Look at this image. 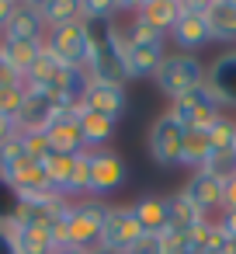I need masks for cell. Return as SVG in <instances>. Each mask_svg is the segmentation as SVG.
<instances>
[{
	"label": "cell",
	"instance_id": "obj_2",
	"mask_svg": "<svg viewBox=\"0 0 236 254\" xmlns=\"http://www.w3.org/2000/svg\"><path fill=\"white\" fill-rule=\"evenodd\" d=\"M163 32L149 28L146 21H139L132 14L129 25H122V53H125V73L129 80H142V77H156V70L167 60L163 49Z\"/></svg>",
	"mask_w": 236,
	"mask_h": 254
},
{
	"label": "cell",
	"instance_id": "obj_27",
	"mask_svg": "<svg viewBox=\"0 0 236 254\" xmlns=\"http://www.w3.org/2000/svg\"><path fill=\"white\" fill-rule=\"evenodd\" d=\"M42 7V18H46V28H63V25H77L84 21V4L80 0H46Z\"/></svg>",
	"mask_w": 236,
	"mask_h": 254
},
{
	"label": "cell",
	"instance_id": "obj_39",
	"mask_svg": "<svg viewBox=\"0 0 236 254\" xmlns=\"http://www.w3.org/2000/svg\"><path fill=\"white\" fill-rule=\"evenodd\" d=\"M226 233H229V240H236V209H226V212H219V219H215Z\"/></svg>",
	"mask_w": 236,
	"mask_h": 254
},
{
	"label": "cell",
	"instance_id": "obj_6",
	"mask_svg": "<svg viewBox=\"0 0 236 254\" xmlns=\"http://www.w3.org/2000/svg\"><path fill=\"white\" fill-rule=\"evenodd\" d=\"M46 49L66 70H87V63H91V39H87L84 21L63 25V28H49L46 32Z\"/></svg>",
	"mask_w": 236,
	"mask_h": 254
},
{
	"label": "cell",
	"instance_id": "obj_8",
	"mask_svg": "<svg viewBox=\"0 0 236 254\" xmlns=\"http://www.w3.org/2000/svg\"><path fill=\"white\" fill-rule=\"evenodd\" d=\"M205 7H208V0H181V18L170 28V39L184 53H198V49H205L212 42L208 21H205Z\"/></svg>",
	"mask_w": 236,
	"mask_h": 254
},
{
	"label": "cell",
	"instance_id": "obj_43",
	"mask_svg": "<svg viewBox=\"0 0 236 254\" xmlns=\"http://www.w3.org/2000/svg\"><path fill=\"white\" fill-rule=\"evenodd\" d=\"M11 11H14V0H0V32H4V25H7V18H11Z\"/></svg>",
	"mask_w": 236,
	"mask_h": 254
},
{
	"label": "cell",
	"instance_id": "obj_35",
	"mask_svg": "<svg viewBox=\"0 0 236 254\" xmlns=\"http://www.w3.org/2000/svg\"><path fill=\"white\" fill-rule=\"evenodd\" d=\"M208 139H212V146H233V143H236V122H233L229 115H222V119L208 129Z\"/></svg>",
	"mask_w": 236,
	"mask_h": 254
},
{
	"label": "cell",
	"instance_id": "obj_22",
	"mask_svg": "<svg viewBox=\"0 0 236 254\" xmlns=\"http://www.w3.org/2000/svg\"><path fill=\"white\" fill-rule=\"evenodd\" d=\"M132 212H136V219H139V226H142L146 237H160L167 230V198L142 195V198L132 202Z\"/></svg>",
	"mask_w": 236,
	"mask_h": 254
},
{
	"label": "cell",
	"instance_id": "obj_10",
	"mask_svg": "<svg viewBox=\"0 0 236 254\" xmlns=\"http://www.w3.org/2000/svg\"><path fill=\"white\" fill-rule=\"evenodd\" d=\"M142 226L132 212V205H108V219H104V230H101V244L115 254H125L136 240H142Z\"/></svg>",
	"mask_w": 236,
	"mask_h": 254
},
{
	"label": "cell",
	"instance_id": "obj_11",
	"mask_svg": "<svg viewBox=\"0 0 236 254\" xmlns=\"http://www.w3.org/2000/svg\"><path fill=\"white\" fill-rule=\"evenodd\" d=\"M205 87L215 94L222 108H236V49L219 53L205 66Z\"/></svg>",
	"mask_w": 236,
	"mask_h": 254
},
{
	"label": "cell",
	"instance_id": "obj_41",
	"mask_svg": "<svg viewBox=\"0 0 236 254\" xmlns=\"http://www.w3.org/2000/svg\"><path fill=\"white\" fill-rule=\"evenodd\" d=\"M18 80H21V77L11 70V63H7L4 56H0V84H18Z\"/></svg>",
	"mask_w": 236,
	"mask_h": 254
},
{
	"label": "cell",
	"instance_id": "obj_14",
	"mask_svg": "<svg viewBox=\"0 0 236 254\" xmlns=\"http://www.w3.org/2000/svg\"><path fill=\"white\" fill-rule=\"evenodd\" d=\"M46 139L52 143L56 153H70V157L84 153L87 143H84V129H80V112H59V115L49 122Z\"/></svg>",
	"mask_w": 236,
	"mask_h": 254
},
{
	"label": "cell",
	"instance_id": "obj_12",
	"mask_svg": "<svg viewBox=\"0 0 236 254\" xmlns=\"http://www.w3.org/2000/svg\"><path fill=\"white\" fill-rule=\"evenodd\" d=\"M56 115H59V108L46 91L25 87V101H21V112H18L14 126H18V132H46Z\"/></svg>",
	"mask_w": 236,
	"mask_h": 254
},
{
	"label": "cell",
	"instance_id": "obj_21",
	"mask_svg": "<svg viewBox=\"0 0 236 254\" xmlns=\"http://www.w3.org/2000/svg\"><path fill=\"white\" fill-rule=\"evenodd\" d=\"M208 216L184 195V191H174V195H167V230H194L198 223H205Z\"/></svg>",
	"mask_w": 236,
	"mask_h": 254
},
{
	"label": "cell",
	"instance_id": "obj_24",
	"mask_svg": "<svg viewBox=\"0 0 236 254\" xmlns=\"http://www.w3.org/2000/svg\"><path fill=\"white\" fill-rule=\"evenodd\" d=\"M14 240H18V251L21 254H56V240L46 226H25V223H14L11 226Z\"/></svg>",
	"mask_w": 236,
	"mask_h": 254
},
{
	"label": "cell",
	"instance_id": "obj_15",
	"mask_svg": "<svg viewBox=\"0 0 236 254\" xmlns=\"http://www.w3.org/2000/svg\"><path fill=\"white\" fill-rule=\"evenodd\" d=\"M21 198H39V195H56L52 191V185H49V174H46V164L42 160H32V157H25L7 178H4Z\"/></svg>",
	"mask_w": 236,
	"mask_h": 254
},
{
	"label": "cell",
	"instance_id": "obj_9",
	"mask_svg": "<svg viewBox=\"0 0 236 254\" xmlns=\"http://www.w3.org/2000/svg\"><path fill=\"white\" fill-rule=\"evenodd\" d=\"M87 160H91V198H101V195H111L125 185V160L122 153L115 150H87Z\"/></svg>",
	"mask_w": 236,
	"mask_h": 254
},
{
	"label": "cell",
	"instance_id": "obj_5",
	"mask_svg": "<svg viewBox=\"0 0 236 254\" xmlns=\"http://www.w3.org/2000/svg\"><path fill=\"white\" fill-rule=\"evenodd\" d=\"M184 126L170 115V112H163V115H156L153 119V126H149V136H146V146H149V157H153V164L156 167H181V157H184Z\"/></svg>",
	"mask_w": 236,
	"mask_h": 254
},
{
	"label": "cell",
	"instance_id": "obj_45",
	"mask_svg": "<svg viewBox=\"0 0 236 254\" xmlns=\"http://www.w3.org/2000/svg\"><path fill=\"white\" fill-rule=\"evenodd\" d=\"M56 254H84V251H77V247H59Z\"/></svg>",
	"mask_w": 236,
	"mask_h": 254
},
{
	"label": "cell",
	"instance_id": "obj_13",
	"mask_svg": "<svg viewBox=\"0 0 236 254\" xmlns=\"http://www.w3.org/2000/svg\"><path fill=\"white\" fill-rule=\"evenodd\" d=\"M205 216L208 212H222V195H226V178H215L208 171H191V178L181 188Z\"/></svg>",
	"mask_w": 236,
	"mask_h": 254
},
{
	"label": "cell",
	"instance_id": "obj_34",
	"mask_svg": "<svg viewBox=\"0 0 236 254\" xmlns=\"http://www.w3.org/2000/svg\"><path fill=\"white\" fill-rule=\"evenodd\" d=\"M21 139H25V153L32 157V160H49L56 150H52V143L46 139V132H21Z\"/></svg>",
	"mask_w": 236,
	"mask_h": 254
},
{
	"label": "cell",
	"instance_id": "obj_40",
	"mask_svg": "<svg viewBox=\"0 0 236 254\" xmlns=\"http://www.w3.org/2000/svg\"><path fill=\"white\" fill-rule=\"evenodd\" d=\"M226 209H236V174L226 178V195H222V212Z\"/></svg>",
	"mask_w": 236,
	"mask_h": 254
},
{
	"label": "cell",
	"instance_id": "obj_33",
	"mask_svg": "<svg viewBox=\"0 0 236 254\" xmlns=\"http://www.w3.org/2000/svg\"><path fill=\"white\" fill-rule=\"evenodd\" d=\"M160 247H163V254H198L191 244V233H184V230H163Z\"/></svg>",
	"mask_w": 236,
	"mask_h": 254
},
{
	"label": "cell",
	"instance_id": "obj_36",
	"mask_svg": "<svg viewBox=\"0 0 236 254\" xmlns=\"http://www.w3.org/2000/svg\"><path fill=\"white\" fill-rule=\"evenodd\" d=\"M80 4H84V21H91V18H115L111 0H80Z\"/></svg>",
	"mask_w": 236,
	"mask_h": 254
},
{
	"label": "cell",
	"instance_id": "obj_19",
	"mask_svg": "<svg viewBox=\"0 0 236 254\" xmlns=\"http://www.w3.org/2000/svg\"><path fill=\"white\" fill-rule=\"evenodd\" d=\"M46 42H35V39H7V35H0V56H4L11 63V70L25 80V73L35 66V60L42 56Z\"/></svg>",
	"mask_w": 236,
	"mask_h": 254
},
{
	"label": "cell",
	"instance_id": "obj_44",
	"mask_svg": "<svg viewBox=\"0 0 236 254\" xmlns=\"http://www.w3.org/2000/svg\"><path fill=\"white\" fill-rule=\"evenodd\" d=\"M84 254H115V251H108V247H104V244H94V247H87V251H84Z\"/></svg>",
	"mask_w": 236,
	"mask_h": 254
},
{
	"label": "cell",
	"instance_id": "obj_23",
	"mask_svg": "<svg viewBox=\"0 0 236 254\" xmlns=\"http://www.w3.org/2000/svg\"><path fill=\"white\" fill-rule=\"evenodd\" d=\"M63 73H66V66L49 53V49H42V56L35 60V66L25 73V87H32V91H52L59 80H63Z\"/></svg>",
	"mask_w": 236,
	"mask_h": 254
},
{
	"label": "cell",
	"instance_id": "obj_32",
	"mask_svg": "<svg viewBox=\"0 0 236 254\" xmlns=\"http://www.w3.org/2000/svg\"><path fill=\"white\" fill-rule=\"evenodd\" d=\"M18 209H21V195L0 178V226H11L18 219Z\"/></svg>",
	"mask_w": 236,
	"mask_h": 254
},
{
	"label": "cell",
	"instance_id": "obj_4",
	"mask_svg": "<svg viewBox=\"0 0 236 254\" xmlns=\"http://www.w3.org/2000/svg\"><path fill=\"white\" fill-rule=\"evenodd\" d=\"M153 80L170 101H177V98H184L205 84V63L198 56H167Z\"/></svg>",
	"mask_w": 236,
	"mask_h": 254
},
{
	"label": "cell",
	"instance_id": "obj_37",
	"mask_svg": "<svg viewBox=\"0 0 236 254\" xmlns=\"http://www.w3.org/2000/svg\"><path fill=\"white\" fill-rule=\"evenodd\" d=\"M125 254H163V247H160V237H142V240H136Z\"/></svg>",
	"mask_w": 236,
	"mask_h": 254
},
{
	"label": "cell",
	"instance_id": "obj_30",
	"mask_svg": "<svg viewBox=\"0 0 236 254\" xmlns=\"http://www.w3.org/2000/svg\"><path fill=\"white\" fill-rule=\"evenodd\" d=\"M25 157H28V153H25V139H21V132H14L7 143H0V178H7Z\"/></svg>",
	"mask_w": 236,
	"mask_h": 254
},
{
	"label": "cell",
	"instance_id": "obj_28",
	"mask_svg": "<svg viewBox=\"0 0 236 254\" xmlns=\"http://www.w3.org/2000/svg\"><path fill=\"white\" fill-rule=\"evenodd\" d=\"M208 153H212L208 129H188V132H184V157H181V164H184V167L201 171V164H205V157H208Z\"/></svg>",
	"mask_w": 236,
	"mask_h": 254
},
{
	"label": "cell",
	"instance_id": "obj_26",
	"mask_svg": "<svg viewBox=\"0 0 236 254\" xmlns=\"http://www.w3.org/2000/svg\"><path fill=\"white\" fill-rule=\"evenodd\" d=\"M77 157H80V153H77ZM77 157H70V153H52V157L46 160L49 185H52V191H56V195H63V198H70V185H73Z\"/></svg>",
	"mask_w": 236,
	"mask_h": 254
},
{
	"label": "cell",
	"instance_id": "obj_3",
	"mask_svg": "<svg viewBox=\"0 0 236 254\" xmlns=\"http://www.w3.org/2000/svg\"><path fill=\"white\" fill-rule=\"evenodd\" d=\"M108 219V202L104 198H80L70 205V233H66V247L87 251L94 244H101V230Z\"/></svg>",
	"mask_w": 236,
	"mask_h": 254
},
{
	"label": "cell",
	"instance_id": "obj_1",
	"mask_svg": "<svg viewBox=\"0 0 236 254\" xmlns=\"http://www.w3.org/2000/svg\"><path fill=\"white\" fill-rule=\"evenodd\" d=\"M84 28L91 39V63H87L91 80L125 87L129 73H125V53H122V25L115 18H91L84 21Z\"/></svg>",
	"mask_w": 236,
	"mask_h": 254
},
{
	"label": "cell",
	"instance_id": "obj_25",
	"mask_svg": "<svg viewBox=\"0 0 236 254\" xmlns=\"http://www.w3.org/2000/svg\"><path fill=\"white\" fill-rule=\"evenodd\" d=\"M80 129H84V143H87V150H104V143L115 136V129H118V122L115 119H108V115H97V112H80Z\"/></svg>",
	"mask_w": 236,
	"mask_h": 254
},
{
	"label": "cell",
	"instance_id": "obj_18",
	"mask_svg": "<svg viewBox=\"0 0 236 254\" xmlns=\"http://www.w3.org/2000/svg\"><path fill=\"white\" fill-rule=\"evenodd\" d=\"M205 21H208L212 42L236 46V0H208Z\"/></svg>",
	"mask_w": 236,
	"mask_h": 254
},
{
	"label": "cell",
	"instance_id": "obj_16",
	"mask_svg": "<svg viewBox=\"0 0 236 254\" xmlns=\"http://www.w3.org/2000/svg\"><path fill=\"white\" fill-rule=\"evenodd\" d=\"M46 18H42V7L39 4H14L7 25L0 35L7 39H35V42H46Z\"/></svg>",
	"mask_w": 236,
	"mask_h": 254
},
{
	"label": "cell",
	"instance_id": "obj_7",
	"mask_svg": "<svg viewBox=\"0 0 236 254\" xmlns=\"http://www.w3.org/2000/svg\"><path fill=\"white\" fill-rule=\"evenodd\" d=\"M184 129H212L226 112H222V105L215 101V94L201 84V87H194L191 94H184V98H177V101H170V108H167Z\"/></svg>",
	"mask_w": 236,
	"mask_h": 254
},
{
	"label": "cell",
	"instance_id": "obj_42",
	"mask_svg": "<svg viewBox=\"0 0 236 254\" xmlns=\"http://www.w3.org/2000/svg\"><path fill=\"white\" fill-rule=\"evenodd\" d=\"M14 132H18L14 119H7V115H0V143H7V139H11Z\"/></svg>",
	"mask_w": 236,
	"mask_h": 254
},
{
	"label": "cell",
	"instance_id": "obj_17",
	"mask_svg": "<svg viewBox=\"0 0 236 254\" xmlns=\"http://www.w3.org/2000/svg\"><path fill=\"white\" fill-rule=\"evenodd\" d=\"M129 98H125V87L122 84H101V80H91L87 87V98H84V108L87 112H97V115H108V119H122Z\"/></svg>",
	"mask_w": 236,
	"mask_h": 254
},
{
	"label": "cell",
	"instance_id": "obj_20",
	"mask_svg": "<svg viewBox=\"0 0 236 254\" xmlns=\"http://www.w3.org/2000/svg\"><path fill=\"white\" fill-rule=\"evenodd\" d=\"M136 18L146 21L149 28L170 35V28L181 18V0H139V4H136Z\"/></svg>",
	"mask_w": 236,
	"mask_h": 254
},
{
	"label": "cell",
	"instance_id": "obj_29",
	"mask_svg": "<svg viewBox=\"0 0 236 254\" xmlns=\"http://www.w3.org/2000/svg\"><path fill=\"white\" fill-rule=\"evenodd\" d=\"M201 171H208V174H215V178L236 174V143H233V146H212V153L205 157Z\"/></svg>",
	"mask_w": 236,
	"mask_h": 254
},
{
	"label": "cell",
	"instance_id": "obj_38",
	"mask_svg": "<svg viewBox=\"0 0 236 254\" xmlns=\"http://www.w3.org/2000/svg\"><path fill=\"white\" fill-rule=\"evenodd\" d=\"M0 254H21L18 251V240L11 233V226H0Z\"/></svg>",
	"mask_w": 236,
	"mask_h": 254
},
{
	"label": "cell",
	"instance_id": "obj_31",
	"mask_svg": "<svg viewBox=\"0 0 236 254\" xmlns=\"http://www.w3.org/2000/svg\"><path fill=\"white\" fill-rule=\"evenodd\" d=\"M21 101H25V80H18V84H0V115L18 119Z\"/></svg>",
	"mask_w": 236,
	"mask_h": 254
}]
</instances>
